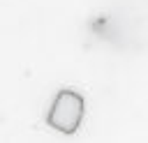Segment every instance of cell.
I'll return each mask as SVG.
<instances>
[{
	"instance_id": "6da1fadb",
	"label": "cell",
	"mask_w": 148,
	"mask_h": 143,
	"mask_svg": "<svg viewBox=\"0 0 148 143\" xmlns=\"http://www.w3.org/2000/svg\"><path fill=\"white\" fill-rule=\"evenodd\" d=\"M83 113H86L83 95H79L74 90H60L46 113V122H49V127H53L62 134H74L83 120Z\"/></svg>"
}]
</instances>
